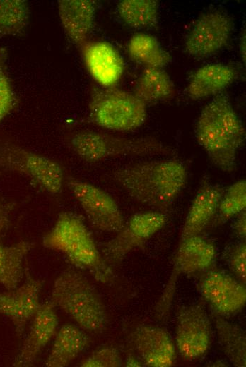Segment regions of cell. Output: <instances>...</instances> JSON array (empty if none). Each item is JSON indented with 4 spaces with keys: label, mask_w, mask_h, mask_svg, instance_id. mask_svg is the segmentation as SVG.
Instances as JSON below:
<instances>
[{
    "label": "cell",
    "mask_w": 246,
    "mask_h": 367,
    "mask_svg": "<svg viewBox=\"0 0 246 367\" xmlns=\"http://www.w3.org/2000/svg\"><path fill=\"white\" fill-rule=\"evenodd\" d=\"M111 176L136 202L164 211L184 188L187 172L181 161L168 159L126 165L115 169Z\"/></svg>",
    "instance_id": "obj_1"
},
{
    "label": "cell",
    "mask_w": 246,
    "mask_h": 367,
    "mask_svg": "<svg viewBox=\"0 0 246 367\" xmlns=\"http://www.w3.org/2000/svg\"><path fill=\"white\" fill-rule=\"evenodd\" d=\"M195 137L213 164L225 172L237 167V156L245 140V129L228 95L220 92L202 109Z\"/></svg>",
    "instance_id": "obj_2"
},
{
    "label": "cell",
    "mask_w": 246,
    "mask_h": 367,
    "mask_svg": "<svg viewBox=\"0 0 246 367\" xmlns=\"http://www.w3.org/2000/svg\"><path fill=\"white\" fill-rule=\"evenodd\" d=\"M42 245L61 252L72 265L90 272L98 281L107 282L112 276L90 231L73 212L59 215L54 226L43 237Z\"/></svg>",
    "instance_id": "obj_3"
},
{
    "label": "cell",
    "mask_w": 246,
    "mask_h": 367,
    "mask_svg": "<svg viewBox=\"0 0 246 367\" xmlns=\"http://www.w3.org/2000/svg\"><path fill=\"white\" fill-rule=\"evenodd\" d=\"M50 301L83 330L101 333L107 327V312L101 298L89 282L75 270L68 269L59 275Z\"/></svg>",
    "instance_id": "obj_4"
},
{
    "label": "cell",
    "mask_w": 246,
    "mask_h": 367,
    "mask_svg": "<svg viewBox=\"0 0 246 367\" xmlns=\"http://www.w3.org/2000/svg\"><path fill=\"white\" fill-rule=\"evenodd\" d=\"M68 143L72 151L87 162L124 157L176 154L175 149L153 136L130 138L91 130L72 133Z\"/></svg>",
    "instance_id": "obj_5"
},
{
    "label": "cell",
    "mask_w": 246,
    "mask_h": 367,
    "mask_svg": "<svg viewBox=\"0 0 246 367\" xmlns=\"http://www.w3.org/2000/svg\"><path fill=\"white\" fill-rule=\"evenodd\" d=\"M147 105L131 92L115 87L93 85L88 101V119L95 125L116 131L139 128L146 119Z\"/></svg>",
    "instance_id": "obj_6"
},
{
    "label": "cell",
    "mask_w": 246,
    "mask_h": 367,
    "mask_svg": "<svg viewBox=\"0 0 246 367\" xmlns=\"http://www.w3.org/2000/svg\"><path fill=\"white\" fill-rule=\"evenodd\" d=\"M0 169L18 173L52 195L62 193V165L54 160L8 140H0Z\"/></svg>",
    "instance_id": "obj_7"
},
{
    "label": "cell",
    "mask_w": 246,
    "mask_h": 367,
    "mask_svg": "<svg viewBox=\"0 0 246 367\" xmlns=\"http://www.w3.org/2000/svg\"><path fill=\"white\" fill-rule=\"evenodd\" d=\"M215 255L214 245L199 235L181 240L174 259L170 277L156 307L158 316L163 317L168 313L179 276L204 271L212 264Z\"/></svg>",
    "instance_id": "obj_8"
},
{
    "label": "cell",
    "mask_w": 246,
    "mask_h": 367,
    "mask_svg": "<svg viewBox=\"0 0 246 367\" xmlns=\"http://www.w3.org/2000/svg\"><path fill=\"white\" fill-rule=\"evenodd\" d=\"M66 184L93 227L113 233L122 229L125 224L124 216L108 193L90 183L73 177H68Z\"/></svg>",
    "instance_id": "obj_9"
},
{
    "label": "cell",
    "mask_w": 246,
    "mask_h": 367,
    "mask_svg": "<svg viewBox=\"0 0 246 367\" xmlns=\"http://www.w3.org/2000/svg\"><path fill=\"white\" fill-rule=\"evenodd\" d=\"M233 28V20L225 11L204 12L194 21L186 37L185 52L196 58L215 54L227 45Z\"/></svg>",
    "instance_id": "obj_10"
},
{
    "label": "cell",
    "mask_w": 246,
    "mask_h": 367,
    "mask_svg": "<svg viewBox=\"0 0 246 367\" xmlns=\"http://www.w3.org/2000/svg\"><path fill=\"white\" fill-rule=\"evenodd\" d=\"M168 222L162 212H144L134 215L122 229L102 248L105 259L110 264L119 263L133 250L143 246L159 231Z\"/></svg>",
    "instance_id": "obj_11"
},
{
    "label": "cell",
    "mask_w": 246,
    "mask_h": 367,
    "mask_svg": "<svg viewBox=\"0 0 246 367\" xmlns=\"http://www.w3.org/2000/svg\"><path fill=\"white\" fill-rule=\"evenodd\" d=\"M211 327L209 316L201 304L180 307L176 316L175 345L187 361L203 356L211 344Z\"/></svg>",
    "instance_id": "obj_12"
},
{
    "label": "cell",
    "mask_w": 246,
    "mask_h": 367,
    "mask_svg": "<svg viewBox=\"0 0 246 367\" xmlns=\"http://www.w3.org/2000/svg\"><path fill=\"white\" fill-rule=\"evenodd\" d=\"M245 284L218 270L206 273L199 282V292L204 299L222 315L238 313L246 303Z\"/></svg>",
    "instance_id": "obj_13"
},
{
    "label": "cell",
    "mask_w": 246,
    "mask_h": 367,
    "mask_svg": "<svg viewBox=\"0 0 246 367\" xmlns=\"http://www.w3.org/2000/svg\"><path fill=\"white\" fill-rule=\"evenodd\" d=\"M25 282L8 292H0V313L8 318L17 335L21 336L28 321L33 318L40 306L42 282L25 270Z\"/></svg>",
    "instance_id": "obj_14"
},
{
    "label": "cell",
    "mask_w": 246,
    "mask_h": 367,
    "mask_svg": "<svg viewBox=\"0 0 246 367\" xmlns=\"http://www.w3.org/2000/svg\"><path fill=\"white\" fill-rule=\"evenodd\" d=\"M80 49L85 66L98 85L116 86L124 69V60L117 49L105 41H88Z\"/></svg>",
    "instance_id": "obj_15"
},
{
    "label": "cell",
    "mask_w": 246,
    "mask_h": 367,
    "mask_svg": "<svg viewBox=\"0 0 246 367\" xmlns=\"http://www.w3.org/2000/svg\"><path fill=\"white\" fill-rule=\"evenodd\" d=\"M131 342L143 364L151 367H169L175 359V346L163 328L139 325L132 332Z\"/></svg>",
    "instance_id": "obj_16"
},
{
    "label": "cell",
    "mask_w": 246,
    "mask_h": 367,
    "mask_svg": "<svg viewBox=\"0 0 246 367\" xmlns=\"http://www.w3.org/2000/svg\"><path fill=\"white\" fill-rule=\"evenodd\" d=\"M57 326L58 318L51 301L40 304L33 317L28 336L12 365L17 367L32 366L54 335Z\"/></svg>",
    "instance_id": "obj_17"
},
{
    "label": "cell",
    "mask_w": 246,
    "mask_h": 367,
    "mask_svg": "<svg viewBox=\"0 0 246 367\" xmlns=\"http://www.w3.org/2000/svg\"><path fill=\"white\" fill-rule=\"evenodd\" d=\"M224 191V187L213 184L209 176L202 178L185 218L180 240L199 235L207 227L218 210Z\"/></svg>",
    "instance_id": "obj_18"
},
{
    "label": "cell",
    "mask_w": 246,
    "mask_h": 367,
    "mask_svg": "<svg viewBox=\"0 0 246 367\" xmlns=\"http://www.w3.org/2000/svg\"><path fill=\"white\" fill-rule=\"evenodd\" d=\"M57 11L63 30L79 49L88 42L93 28L96 3L92 0H58Z\"/></svg>",
    "instance_id": "obj_19"
},
{
    "label": "cell",
    "mask_w": 246,
    "mask_h": 367,
    "mask_svg": "<svg viewBox=\"0 0 246 367\" xmlns=\"http://www.w3.org/2000/svg\"><path fill=\"white\" fill-rule=\"evenodd\" d=\"M237 77L230 66L210 64L197 68L190 76L186 92L192 100H199L221 92Z\"/></svg>",
    "instance_id": "obj_20"
},
{
    "label": "cell",
    "mask_w": 246,
    "mask_h": 367,
    "mask_svg": "<svg viewBox=\"0 0 246 367\" xmlns=\"http://www.w3.org/2000/svg\"><path fill=\"white\" fill-rule=\"evenodd\" d=\"M89 338L83 329L73 325H63L58 331L46 360L47 367H65L88 345Z\"/></svg>",
    "instance_id": "obj_21"
},
{
    "label": "cell",
    "mask_w": 246,
    "mask_h": 367,
    "mask_svg": "<svg viewBox=\"0 0 246 367\" xmlns=\"http://www.w3.org/2000/svg\"><path fill=\"white\" fill-rule=\"evenodd\" d=\"M133 92L147 105L173 97L175 86L163 68H144L136 81Z\"/></svg>",
    "instance_id": "obj_22"
},
{
    "label": "cell",
    "mask_w": 246,
    "mask_h": 367,
    "mask_svg": "<svg viewBox=\"0 0 246 367\" xmlns=\"http://www.w3.org/2000/svg\"><path fill=\"white\" fill-rule=\"evenodd\" d=\"M33 247L29 241H20L10 246L0 244V284L6 289L18 287L25 271L23 262Z\"/></svg>",
    "instance_id": "obj_23"
},
{
    "label": "cell",
    "mask_w": 246,
    "mask_h": 367,
    "mask_svg": "<svg viewBox=\"0 0 246 367\" xmlns=\"http://www.w3.org/2000/svg\"><path fill=\"white\" fill-rule=\"evenodd\" d=\"M129 57L144 68H163L171 61V56L158 40L146 33L134 34L127 44Z\"/></svg>",
    "instance_id": "obj_24"
},
{
    "label": "cell",
    "mask_w": 246,
    "mask_h": 367,
    "mask_svg": "<svg viewBox=\"0 0 246 367\" xmlns=\"http://www.w3.org/2000/svg\"><path fill=\"white\" fill-rule=\"evenodd\" d=\"M218 342L230 362L235 366H246L245 332L239 325L215 315Z\"/></svg>",
    "instance_id": "obj_25"
},
{
    "label": "cell",
    "mask_w": 246,
    "mask_h": 367,
    "mask_svg": "<svg viewBox=\"0 0 246 367\" xmlns=\"http://www.w3.org/2000/svg\"><path fill=\"white\" fill-rule=\"evenodd\" d=\"M117 9L121 20L132 28H153L158 21L159 3L156 0H122Z\"/></svg>",
    "instance_id": "obj_26"
},
{
    "label": "cell",
    "mask_w": 246,
    "mask_h": 367,
    "mask_svg": "<svg viewBox=\"0 0 246 367\" xmlns=\"http://www.w3.org/2000/svg\"><path fill=\"white\" fill-rule=\"evenodd\" d=\"M30 7L25 0H0V40L24 33L30 21Z\"/></svg>",
    "instance_id": "obj_27"
},
{
    "label": "cell",
    "mask_w": 246,
    "mask_h": 367,
    "mask_svg": "<svg viewBox=\"0 0 246 367\" xmlns=\"http://www.w3.org/2000/svg\"><path fill=\"white\" fill-rule=\"evenodd\" d=\"M245 206L246 181L240 179L225 189L217 210L218 223L225 222L236 216L245 210Z\"/></svg>",
    "instance_id": "obj_28"
},
{
    "label": "cell",
    "mask_w": 246,
    "mask_h": 367,
    "mask_svg": "<svg viewBox=\"0 0 246 367\" xmlns=\"http://www.w3.org/2000/svg\"><path fill=\"white\" fill-rule=\"evenodd\" d=\"M8 51L0 47V121L8 115L18 104L8 68Z\"/></svg>",
    "instance_id": "obj_29"
},
{
    "label": "cell",
    "mask_w": 246,
    "mask_h": 367,
    "mask_svg": "<svg viewBox=\"0 0 246 367\" xmlns=\"http://www.w3.org/2000/svg\"><path fill=\"white\" fill-rule=\"evenodd\" d=\"M83 367H119L122 360L118 350L112 347H105L96 350L80 363Z\"/></svg>",
    "instance_id": "obj_30"
},
{
    "label": "cell",
    "mask_w": 246,
    "mask_h": 367,
    "mask_svg": "<svg viewBox=\"0 0 246 367\" xmlns=\"http://www.w3.org/2000/svg\"><path fill=\"white\" fill-rule=\"evenodd\" d=\"M228 262L232 272L245 284L246 244L241 241L233 245L228 253Z\"/></svg>",
    "instance_id": "obj_31"
},
{
    "label": "cell",
    "mask_w": 246,
    "mask_h": 367,
    "mask_svg": "<svg viewBox=\"0 0 246 367\" xmlns=\"http://www.w3.org/2000/svg\"><path fill=\"white\" fill-rule=\"evenodd\" d=\"M233 230L236 236L245 239L246 236V215L245 210L237 215V217L233 225Z\"/></svg>",
    "instance_id": "obj_32"
},
{
    "label": "cell",
    "mask_w": 246,
    "mask_h": 367,
    "mask_svg": "<svg viewBox=\"0 0 246 367\" xmlns=\"http://www.w3.org/2000/svg\"><path fill=\"white\" fill-rule=\"evenodd\" d=\"M246 35H245V28H244V29L242 30L241 32V34H240V39H239V53H240V56L241 57V59L242 61H243L244 64L245 65V59H246V57H245V54H246V52H245V48H246V46H245V40H246Z\"/></svg>",
    "instance_id": "obj_33"
},
{
    "label": "cell",
    "mask_w": 246,
    "mask_h": 367,
    "mask_svg": "<svg viewBox=\"0 0 246 367\" xmlns=\"http://www.w3.org/2000/svg\"><path fill=\"white\" fill-rule=\"evenodd\" d=\"M10 211H6L4 213H2L0 215V237L1 236V234L4 233L5 229L7 228L9 219H8V213Z\"/></svg>",
    "instance_id": "obj_34"
},
{
    "label": "cell",
    "mask_w": 246,
    "mask_h": 367,
    "mask_svg": "<svg viewBox=\"0 0 246 367\" xmlns=\"http://www.w3.org/2000/svg\"><path fill=\"white\" fill-rule=\"evenodd\" d=\"M142 362L139 359H136L134 356H129L126 360L127 366H141Z\"/></svg>",
    "instance_id": "obj_35"
},
{
    "label": "cell",
    "mask_w": 246,
    "mask_h": 367,
    "mask_svg": "<svg viewBox=\"0 0 246 367\" xmlns=\"http://www.w3.org/2000/svg\"><path fill=\"white\" fill-rule=\"evenodd\" d=\"M12 207L13 205L5 204L3 202L0 201V215L6 211H11Z\"/></svg>",
    "instance_id": "obj_36"
}]
</instances>
